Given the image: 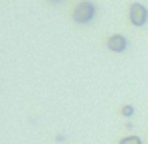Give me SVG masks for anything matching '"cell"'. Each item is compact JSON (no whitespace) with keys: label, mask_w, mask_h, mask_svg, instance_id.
<instances>
[{"label":"cell","mask_w":148,"mask_h":144,"mask_svg":"<svg viewBox=\"0 0 148 144\" xmlns=\"http://www.w3.org/2000/svg\"><path fill=\"white\" fill-rule=\"evenodd\" d=\"M97 14V6L91 2V0H81L79 4H75L73 8V21L77 25H89Z\"/></svg>","instance_id":"cell-1"},{"label":"cell","mask_w":148,"mask_h":144,"mask_svg":"<svg viewBox=\"0 0 148 144\" xmlns=\"http://www.w3.org/2000/svg\"><path fill=\"white\" fill-rule=\"evenodd\" d=\"M122 114H124L126 118H130V116L134 114V108H132V106H124V108H122Z\"/></svg>","instance_id":"cell-5"},{"label":"cell","mask_w":148,"mask_h":144,"mask_svg":"<svg viewBox=\"0 0 148 144\" xmlns=\"http://www.w3.org/2000/svg\"><path fill=\"white\" fill-rule=\"evenodd\" d=\"M108 49L114 51V53H122L128 49V39L124 35H112L108 39Z\"/></svg>","instance_id":"cell-3"},{"label":"cell","mask_w":148,"mask_h":144,"mask_svg":"<svg viewBox=\"0 0 148 144\" xmlns=\"http://www.w3.org/2000/svg\"><path fill=\"white\" fill-rule=\"evenodd\" d=\"M128 19H130V23L134 27H144L146 21H148V8L144 4H140V2H134L130 6V10H128Z\"/></svg>","instance_id":"cell-2"},{"label":"cell","mask_w":148,"mask_h":144,"mask_svg":"<svg viewBox=\"0 0 148 144\" xmlns=\"http://www.w3.org/2000/svg\"><path fill=\"white\" fill-rule=\"evenodd\" d=\"M51 4H59V2H63V0H49Z\"/></svg>","instance_id":"cell-6"},{"label":"cell","mask_w":148,"mask_h":144,"mask_svg":"<svg viewBox=\"0 0 148 144\" xmlns=\"http://www.w3.org/2000/svg\"><path fill=\"white\" fill-rule=\"evenodd\" d=\"M120 144H142V140L138 136H128V138H122Z\"/></svg>","instance_id":"cell-4"}]
</instances>
